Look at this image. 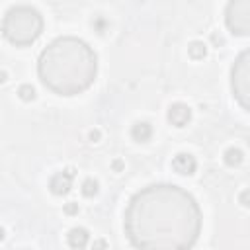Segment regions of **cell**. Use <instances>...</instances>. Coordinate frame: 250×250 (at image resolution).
Returning <instances> with one entry per match:
<instances>
[{"label":"cell","mask_w":250,"mask_h":250,"mask_svg":"<svg viewBox=\"0 0 250 250\" xmlns=\"http://www.w3.org/2000/svg\"><path fill=\"white\" fill-rule=\"evenodd\" d=\"M230 88L242 109H250V51H242L230 70Z\"/></svg>","instance_id":"obj_4"},{"label":"cell","mask_w":250,"mask_h":250,"mask_svg":"<svg viewBox=\"0 0 250 250\" xmlns=\"http://www.w3.org/2000/svg\"><path fill=\"white\" fill-rule=\"evenodd\" d=\"M18 96H20V100H23V102H33V100H35V88H33L31 84H21V86L18 88Z\"/></svg>","instance_id":"obj_14"},{"label":"cell","mask_w":250,"mask_h":250,"mask_svg":"<svg viewBox=\"0 0 250 250\" xmlns=\"http://www.w3.org/2000/svg\"><path fill=\"white\" fill-rule=\"evenodd\" d=\"M92 250H107V242L104 238H96L92 242Z\"/></svg>","instance_id":"obj_17"},{"label":"cell","mask_w":250,"mask_h":250,"mask_svg":"<svg viewBox=\"0 0 250 250\" xmlns=\"http://www.w3.org/2000/svg\"><path fill=\"white\" fill-rule=\"evenodd\" d=\"M98 72L94 49L78 37L53 39L39 57L37 74L45 88L61 96H74L88 90Z\"/></svg>","instance_id":"obj_2"},{"label":"cell","mask_w":250,"mask_h":250,"mask_svg":"<svg viewBox=\"0 0 250 250\" xmlns=\"http://www.w3.org/2000/svg\"><path fill=\"white\" fill-rule=\"evenodd\" d=\"M90 139H92V141L96 143V141L100 139V131H92V133H90Z\"/></svg>","instance_id":"obj_19"},{"label":"cell","mask_w":250,"mask_h":250,"mask_svg":"<svg viewBox=\"0 0 250 250\" xmlns=\"http://www.w3.org/2000/svg\"><path fill=\"white\" fill-rule=\"evenodd\" d=\"M195 166H197V162L189 152H180L172 160V168L182 176H191L195 172Z\"/></svg>","instance_id":"obj_8"},{"label":"cell","mask_w":250,"mask_h":250,"mask_svg":"<svg viewBox=\"0 0 250 250\" xmlns=\"http://www.w3.org/2000/svg\"><path fill=\"white\" fill-rule=\"evenodd\" d=\"M199 230L197 201L174 184L143 188L125 211V234L137 250H189Z\"/></svg>","instance_id":"obj_1"},{"label":"cell","mask_w":250,"mask_h":250,"mask_svg":"<svg viewBox=\"0 0 250 250\" xmlns=\"http://www.w3.org/2000/svg\"><path fill=\"white\" fill-rule=\"evenodd\" d=\"M2 33L14 45H31L43 33V18L31 6H12L4 16Z\"/></svg>","instance_id":"obj_3"},{"label":"cell","mask_w":250,"mask_h":250,"mask_svg":"<svg viewBox=\"0 0 250 250\" xmlns=\"http://www.w3.org/2000/svg\"><path fill=\"white\" fill-rule=\"evenodd\" d=\"M225 21L234 35H248L250 33V0L229 2L225 10Z\"/></svg>","instance_id":"obj_5"},{"label":"cell","mask_w":250,"mask_h":250,"mask_svg":"<svg viewBox=\"0 0 250 250\" xmlns=\"http://www.w3.org/2000/svg\"><path fill=\"white\" fill-rule=\"evenodd\" d=\"M188 53H189L191 59L199 61V59H203L207 55V45L203 41H191L189 47H188Z\"/></svg>","instance_id":"obj_12"},{"label":"cell","mask_w":250,"mask_h":250,"mask_svg":"<svg viewBox=\"0 0 250 250\" xmlns=\"http://www.w3.org/2000/svg\"><path fill=\"white\" fill-rule=\"evenodd\" d=\"M92 25H94V29L102 35V33H105V29H107V21L104 20V18H96L94 21H92Z\"/></svg>","instance_id":"obj_15"},{"label":"cell","mask_w":250,"mask_h":250,"mask_svg":"<svg viewBox=\"0 0 250 250\" xmlns=\"http://www.w3.org/2000/svg\"><path fill=\"white\" fill-rule=\"evenodd\" d=\"M240 203H242L244 207H248V189H244V191L240 193Z\"/></svg>","instance_id":"obj_18"},{"label":"cell","mask_w":250,"mask_h":250,"mask_svg":"<svg viewBox=\"0 0 250 250\" xmlns=\"http://www.w3.org/2000/svg\"><path fill=\"white\" fill-rule=\"evenodd\" d=\"M66 240H68V244H70L74 250H82V248L88 244L90 234H88V230H86V229H82V227H74V229H70V230H68Z\"/></svg>","instance_id":"obj_9"},{"label":"cell","mask_w":250,"mask_h":250,"mask_svg":"<svg viewBox=\"0 0 250 250\" xmlns=\"http://www.w3.org/2000/svg\"><path fill=\"white\" fill-rule=\"evenodd\" d=\"M98 189H100V186H98V182H96L94 178H86V180L82 182V195L94 197V195L98 193Z\"/></svg>","instance_id":"obj_13"},{"label":"cell","mask_w":250,"mask_h":250,"mask_svg":"<svg viewBox=\"0 0 250 250\" xmlns=\"http://www.w3.org/2000/svg\"><path fill=\"white\" fill-rule=\"evenodd\" d=\"M64 213H66V215H76V213H78V203L68 201V203L64 205Z\"/></svg>","instance_id":"obj_16"},{"label":"cell","mask_w":250,"mask_h":250,"mask_svg":"<svg viewBox=\"0 0 250 250\" xmlns=\"http://www.w3.org/2000/svg\"><path fill=\"white\" fill-rule=\"evenodd\" d=\"M4 236H6V232H4V229H2V227H0V242H2V240H4Z\"/></svg>","instance_id":"obj_22"},{"label":"cell","mask_w":250,"mask_h":250,"mask_svg":"<svg viewBox=\"0 0 250 250\" xmlns=\"http://www.w3.org/2000/svg\"><path fill=\"white\" fill-rule=\"evenodd\" d=\"M121 166H123L121 160H113V168H115V170H121Z\"/></svg>","instance_id":"obj_20"},{"label":"cell","mask_w":250,"mask_h":250,"mask_svg":"<svg viewBox=\"0 0 250 250\" xmlns=\"http://www.w3.org/2000/svg\"><path fill=\"white\" fill-rule=\"evenodd\" d=\"M131 137H133V141H137V143H146V141L152 137V127H150V123H146V121H137V123L131 127Z\"/></svg>","instance_id":"obj_10"},{"label":"cell","mask_w":250,"mask_h":250,"mask_svg":"<svg viewBox=\"0 0 250 250\" xmlns=\"http://www.w3.org/2000/svg\"><path fill=\"white\" fill-rule=\"evenodd\" d=\"M191 119V107L182 104V102H176L168 107V121L174 125V127H184L188 125Z\"/></svg>","instance_id":"obj_7"},{"label":"cell","mask_w":250,"mask_h":250,"mask_svg":"<svg viewBox=\"0 0 250 250\" xmlns=\"http://www.w3.org/2000/svg\"><path fill=\"white\" fill-rule=\"evenodd\" d=\"M6 80H8V78H6V72L2 70V72H0V82H6Z\"/></svg>","instance_id":"obj_21"},{"label":"cell","mask_w":250,"mask_h":250,"mask_svg":"<svg viewBox=\"0 0 250 250\" xmlns=\"http://www.w3.org/2000/svg\"><path fill=\"white\" fill-rule=\"evenodd\" d=\"M74 174H76L74 168H66L64 172H57V174L51 178V182H49L51 191H53L55 195H66V193L70 191V188H72V178H74Z\"/></svg>","instance_id":"obj_6"},{"label":"cell","mask_w":250,"mask_h":250,"mask_svg":"<svg viewBox=\"0 0 250 250\" xmlns=\"http://www.w3.org/2000/svg\"><path fill=\"white\" fill-rule=\"evenodd\" d=\"M242 160H244V154H242L240 148L230 146V148L225 150V164H227V166H238Z\"/></svg>","instance_id":"obj_11"}]
</instances>
